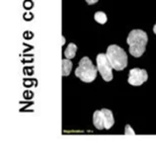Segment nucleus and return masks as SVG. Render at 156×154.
I'll use <instances>...</instances> for the list:
<instances>
[{
  "label": "nucleus",
  "mask_w": 156,
  "mask_h": 154,
  "mask_svg": "<svg viewBox=\"0 0 156 154\" xmlns=\"http://www.w3.org/2000/svg\"><path fill=\"white\" fill-rule=\"evenodd\" d=\"M76 51H77L76 45H75V44H73V43H71V44H69V45H68L66 50H65L64 55H65V57H66L67 59H72V58L75 57Z\"/></svg>",
  "instance_id": "nucleus-9"
},
{
  "label": "nucleus",
  "mask_w": 156,
  "mask_h": 154,
  "mask_svg": "<svg viewBox=\"0 0 156 154\" xmlns=\"http://www.w3.org/2000/svg\"><path fill=\"white\" fill-rule=\"evenodd\" d=\"M125 134L126 135H136L135 132H134V130L130 125H127L126 127H125Z\"/></svg>",
  "instance_id": "nucleus-11"
},
{
  "label": "nucleus",
  "mask_w": 156,
  "mask_h": 154,
  "mask_svg": "<svg viewBox=\"0 0 156 154\" xmlns=\"http://www.w3.org/2000/svg\"><path fill=\"white\" fill-rule=\"evenodd\" d=\"M98 69L92 64L88 57H83L79 61V65L75 70V75L83 82H92L96 78Z\"/></svg>",
  "instance_id": "nucleus-3"
},
{
  "label": "nucleus",
  "mask_w": 156,
  "mask_h": 154,
  "mask_svg": "<svg viewBox=\"0 0 156 154\" xmlns=\"http://www.w3.org/2000/svg\"><path fill=\"white\" fill-rule=\"evenodd\" d=\"M107 58L110 61L111 65L117 71H122L128 65V56L127 53L117 45H111L107 50Z\"/></svg>",
  "instance_id": "nucleus-2"
},
{
  "label": "nucleus",
  "mask_w": 156,
  "mask_h": 154,
  "mask_svg": "<svg viewBox=\"0 0 156 154\" xmlns=\"http://www.w3.org/2000/svg\"><path fill=\"white\" fill-rule=\"evenodd\" d=\"M87 4H89V5H91V4H95L96 2L98 1V0H85Z\"/></svg>",
  "instance_id": "nucleus-12"
},
{
  "label": "nucleus",
  "mask_w": 156,
  "mask_h": 154,
  "mask_svg": "<svg viewBox=\"0 0 156 154\" xmlns=\"http://www.w3.org/2000/svg\"><path fill=\"white\" fill-rule=\"evenodd\" d=\"M101 112H102V114H104V119H105V130H110L115 124L113 113L108 109H102Z\"/></svg>",
  "instance_id": "nucleus-6"
},
{
  "label": "nucleus",
  "mask_w": 156,
  "mask_h": 154,
  "mask_svg": "<svg viewBox=\"0 0 156 154\" xmlns=\"http://www.w3.org/2000/svg\"><path fill=\"white\" fill-rule=\"evenodd\" d=\"M94 20L99 24H105L108 21V16L105 12L102 11H96L94 13Z\"/></svg>",
  "instance_id": "nucleus-10"
},
{
  "label": "nucleus",
  "mask_w": 156,
  "mask_h": 154,
  "mask_svg": "<svg viewBox=\"0 0 156 154\" xmlns=\"http://www.w3.org/2000/svg\"><path fill=\"white\" fill-rule=\"evenodd\" d=\"M93 125L98 130H102L105 129V119L104 114H102L101 109L99 111H95L93 114Z\"/></svg>",
  "instance_id": "nucleus-7"
},
{
  "label": "nucleus",
  "mask_w": 156,
  "mask_h": 154,
  "mask_svg": "<svg viewBox=\"0 0 156 154\" xmlns=\"http://www.w3.org/2000/svg\"><path fill=\"white\" fill-rule=\"evenodd\" d=\"M148 42L147 34L141 30H133L127 38L130 54L135 58H139L144 54L146 45Z\"/></svg>",
  "instance_id": "nucleus-1"
},
{
  "label": "nucleus",
  "mask_w": 156,
  "mask_h": 154,
  "mask_svg": "<svg viewBox=\"0 0 156 154\" xmlns=\"http://www.w3.org/2000/svg\"><path fill=\"white\" fill-rule=\"evenodd\" d=\"M72 69V62L70 61V59H63L62 60V75L68 76Z\"/></svg>",
  "instance_id": "nucleus-8"
},
{
  "label": "nucleus",
  "mask_w": 156,
  "mask_h": 154,
  "mask_svg": "<svg viewBox=\"0 0 156 154\" xmlns=\"http://www.w3.org/2000/svg\"><path fill=\"white\" fill-rule=\"evenodd\" d=\"M148 79V73L144 69L133 68L129 72L128 83L133 86H140Z\"/></svg>",
  "instance_id": "nucleus-5"
},
{
  "label": "nucleus",
  "mask_w": 156,
  "mask_h": 154,
  "mask_svg": "<svg viewBox=\"0 0 156 154\" xmlns=\"http://www.w3.org/2000/svg\"><path fill=\"white\" fill-rule=\"evenodd\" d=\"M153 31H154V34H156V24H155V26L153 27Z\"/></svg>",
  "instance_id": "nucleus-13"
},
{
  "label": "nucleus",
  "mask_w": 156,
  "mask_h": 154,
  "mask_svg": "<svg viewBox=\"0 0 156 154\" xmlns=\"http://www.w3.org/2000/svg\"><path fill=\"white\" fill-rule=\"evenodd\" d=\"M96 65H98V72L101 73L102 79L105 81H111L113 79V66L111 65L110 61L108 60L105 54H98L96 56Z\"/></svg>",
  "instance_id": "nucleus-4"
}]
</instances>
